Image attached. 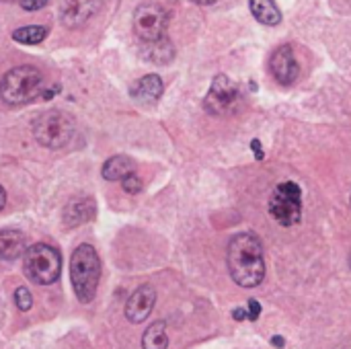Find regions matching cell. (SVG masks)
Wrapping results in <instances>:
<instances>
[{"label":"cell","instance_id":"obj_1","mask_svg":"<svg viewBox=\"0 0 351 349\" xmlns=\"http://www.w3.org/2000/svg\"><path fill=\"white\" fill-rule=\"evenodd\" d=\"M228 272L241 288H255L265 278L261 241L253 232H239L228 243Z\"/></svg>","mask_w":351,"mask_h":349},{"label":"cell","instance_id":"obj_2","mask_svg":"<svg viewBox=\"0 0 351 349\" xmlns=\"http://www.w3.org/2000/svg\"><path fill=\"white\" fill-rule=\"evenodd\" d=\"M70 280L76 298L82 304L93 302L101 280V259L93 245H80L74 249L70 259Z\"/></svg>","mask_w":351,"mask_h":349},{"label":"cell","instance_id":"obj_3","mask_svg":"<svg viewBox=\"0 0 351 349\" xmlns=\"http://www.w3.org/2000/svg\"><path fill=\"white\" fill-rule=\"evenodd\" d=\"M43 88V74L33 66H16L0 80V97L8 105H25L39 97Z\"/></svg>","mask_w":351,"mask_h":349},{"label":"cell","instance_id":"obj_4","mask_svg":"<svg viewBox=\"0 0 351 349\" xmlns=\"http://www.w3.org/2000/svg\"><path fill=\"white\" fill-rule=\"evenodd\" d=\"M25 276L39 284V286H49L58 282L62 274V257L60 251L53 249L51 245L45 243H35L27 247L25 251Z\"/></svg>","mask_w":351,"mask_h":349},{"label":"cell","instance_id":"obj_5","mask_svg":"<svg viewBox=\"0 0 351 349\" xmlns=\"http://www.w3.org/2000/svg\"><path fill=\"white\" fill-rule=\"evenodd\" d=\"M74 119L58 109L45 111L41 113L35 121H33V136L35 140L51 150L64 148L70 144V140L74 138Z\"/></svg>","mask_w":351,"mask_h":349},{"label":"cell","instance_id":"obj_6","mask_svg":"<svg viewBox=\"0 0 351 349\" xmlns=\"http://www.w3.org/2000/svg\"><path fill=\"white\" fill-rule=\"evenodd\" d=\"M269 214L282 226H294L302 216V189L294 181L280 183L269 200Z\"/></svg>","mask_w":351,"mask_h":349},{"label":"cell","instance_id":"obj_7","mask_svg":"<svg viewBox=\"0 0 351 349\" xmlns=\"http://www.w3.org/2000/svg\"><path fill=\"white\" fill-rule=\"evenodd\" d=\"M167 25H169V14L156 2L140 4L134 12V31L144 43L158 41V39L167 37L165 35Z\"/></svg>","mask_w":351,"mask_h":349},{"label":"cell","instance_id":"obj_8","mask_svg":"<svg viewBox=\"0 0 351 349\" xmlns=\"http://www.w3.org/2000/svg\"><path fill=\"white\" fill-rule=\"evenodd\" d=\"M239 99H241L239 86L226 74H218L210 86V93L206 95L204 107L212 115H226L237 107Z\"/></svg>","mask_w":351,"mask_h":349},{"label":"cell","instance_id":"obj_9","mask_svg":"<svg viewBox=\"0 0 351 349\" xmlns=\"http://www.w3.org/2000/svg\"><path fill=\"white\" fill-rule=\"evenodd\" d=\"M101 8V0H62V8H60V21L70 27H82L84 23H88Z\"/></svg>","mask_w":351,"mask_h":349},{"label":"cell","instance_id":"obj_10","mask_svg":"<svg viewBox=\"0 0 351 349\" xmlns=\"http://www.w3.org/2000/svg\"><path fill=\"white\" fill-rule=\"evenodd\" d=\"M156 304V290L150 284L140 286L125 302V319L134 325L144 323Z\"/></svg>","mask_w":351,"mask_h":349},{"label":"cell","instance_id":"obj_11","mask_svg":"<svg viewBox=\"0 0 351 349\" xmlns=\"http://www.w3.org/2000/svg\"><path fill=\"white\" fill-rule=\"evenodd\" d=\"M271 72L276 80L284 86H290L298 80L300 76V66L296 62L294 49L290 45H282L274 51L271 56Z\"/></svg>","mask_w":351,"mask_h":349},{"label":"cell","instance_id":"obj_12","mask_svg":"<svg viewBox=\"0 0 351 349\" xmlns=\"http://www.w3.org/2000/svg\"><path fill=\"white\" fill-rule=\"evenodd\" d=\"M165 91V84L160 80V76L156 74H148V76H142L140 80H136L132 84V97L138 101V103H144V105H152L160 99Z\"/></svg>","mask_w":351,"mask_h":349},{"label":"cell","instance_id":"obj_13","mask_svg":"<svg viewBox=\"0 0 351 349\" xmlns=\"http://www.w3.org/2000/svg\"><path fill=\"white\" fill-rule=\"evenodd\" d=\"M95 214H97L95 200H90V197H76L64 210V224L66 226H78V224H84V222L93 220Z\"/></svg>","mask_w":351,"mask_h":349},{"label":"cell","instance_id":"obj_14","mask_svg":"<svg viewBox=\"0 0 351 349\" xmlns=\"http://www.w3.org/2000/svg\"><path fill=\"white\" fill-rule=\"evenodd\" d=\"M27 251L25 234L19 230H0V259L14 261Z\"/></svg>","mask_w":351,"mask_h":349},{"label":"cell","instance_id":"obj_15","mask_svg":"<svg viewBox=\"0 0 351 349\" xmlns=\"http://www.w3.org/2000/svg\"><path fill=\"white\" fill-rule=\"evenodd\" d=\"M134 160L125 154H117V156H111L105 165H103V177L107 181H123L125 177L134 175Z\"/></svg>","mask_w":351,"mask_h":349},{"label":"cell","instance_id":"obj_16","mask_svg":"<svg viewBox=\"0 0 351 349\" xmlns=\"http://www.w3.org/2000/svg\"><path fill=\"white\" fill-rule=\"evenodd\" d=\"M249 4H251L253 16L259 23L274 27V25H278L282 21V12H280V8L276 6L274 0H249Z\"/></svg>","mask_w":351,"mask_h":349},{"label":"cell","instance_id":"obj_17","mask_svg":"<svg viewBox=\"0 0 351 349\" xmlns=\"http://www.w3.org/2000/svg\"><path fill=\"white\" fill-rule=\"evenodd\" d=\"M142 53H144L150 62H154V64H169V62L173 60V56H175V49H173L171 41H169L167 37H162V39H158V41L144 43Z\"/></svg>","mask_w":351,"mask_h":349},{"label":"cell","instance_id":"obj_18","mask_svg":"<svg viewBox=\"0 0 351 349\" xmlns=\"http://www.w3.org/2000/svg\"><path fill=\"white\" fill-rule=\"evenodd\" d=\"M142 348L144 349H167L169 348V337H167V327L162 321H156L148 327V331L142 337Z\"/></svg>","mask_w":351,"mask_h":349},{"label":"cell","instance_id":"obj_19","mask_svg":"<svg viewBox=\"0 0 351 349\" xmlns=\"http://www.w3.org/2000/svg\"><path fill=\"white\" fill-rule=\"evenodd\" d=\"M45 37H47V29L41 25H27V27H21L12 33V39L19 43H25V45L41 43Z\"/></svg>","mask_w":351,"mask_h":349},{"label":"cell","instance_id":"obj_20","mask_svg":"<svg viewBox=\"0 0 351 349\" xmlns=\"http://www.w3.org/2000/svg\"><path fill=\"white\" fill-rule=\"evenodd\" d=\"M14 304H16V309L23 311V313L31 311V306H33V296H31V292H29L25 286L16 288V292H14Z\"/></svg>","mask_w":351,"mask_h":349},{"label":"cell","instance_id":"obj_21","mask_svg":"<svg viewBox=\"0 0 351 349\" xmlns=\"http://www.w3.org/2000/svg\"><path fill=\"white\" fill-rule=\"evenodd\" d=\"M121 187H123V191H125V193L136 195V193H140V191H142V181H140V177L130 175V177H125V179L121 181Z\"/></svg>","mask_w":351,"mask_h":349},{"label":"cell","instance_id":"obj_22","mask_svg":"<svg viewBox=\"0 0 351 349\" xmlns=\"http://www.w3.org/2000/svg\"><path fill=\"white\" fill-rule=\"evenodd\" d=\"M47 2H49V0H19V4H21L23 10H39V8H43Z\"/></svg>","mask_w":351,"mask_h":349},{"label":"cell","instance_id":"obj_23","mask_svg":"<svg viewBox=\"0 0 351 349\" xmlns=\"http://www.w3.org/2000/svg\"><path fill=\"white\" fill-rule=\"evenodd\" d=\"M261 315V304L257 300H249V313H247V319L249 321H257Z\"/></svg>","mask_w":351,"mask_h":349},{"label":"cell","instance_id":"obj_24","mask_svg":"<svg viewBox=\"0 0 351 349\" xmlns=\"http://www.w3.org/2000/svg\"><path fill=\"white\" fill-rule=\"evenodd\" d=\"M251 148H253V152H255L257 160H263V150H261V142H259V140H253V142H251Z\"/></svg>","mask_w":351,"mask_h":349},{"label":"cell","instance_id":"obj_25","mask_svg":"<svg viewBox=\"0 0 351 349\" xmlns=\"http://www.w3.org/2000/svg\"><path fill=\"white\" fill-rule=\"evenodd\" d=\"M232 317H234V321H245V319H247V311H245V309H237V311L232 313Z\"/></svg>","mask_w":351,"mask_h":349},{"label":"cell","instance_id":"obj_26","mask_svg":"<svg viewBox=\"0 0 351 349\" xmlns=\"http://www.w3.org/2000/svg\"><path fill=\"white\" fill-rule=\"evenodd\" d=\"M4 204H6V191H4V187L0 185V210L4 208Z\"/></svg>","mask_w":351,"mask_h":349},{"label":"cell","instance_id":"obj_27","mask_svg":"<svg viewBox=\"0 0 351 349\" xmlns=\"http://www.w3.org/2000/svg\"><path fill=\"white\" fill-rule=\"evenodd\" d=\"M271 344H274L276 348H284V337H274Z\"/></svg>","mask_w":351,"mask_h":349},{"label":"cell","instance_id":"obj_28","mask_svg":"<svg viewBox=\"0 0 351 349\" xmlns=\"http://www.w3.org/2000/svg\"><path fill=\"white\" fill-rule=\"evenodd\" d=\"M191 2H195V4H202V6H206V4H214L216 0H191Z\"/></svg>","mask_w":351,"mask_h":349},{"label":"cell","instance_id":"obj_29","mask_svg":"<svg viewBox=\"0 0 351 349\" xmlns=\"http://www.w3.org/2000/svg\"><path fill=\"white\" fill-rule=\"evenodd\" d=\"M4 2H14V0H4Z\"/></svg>","mask_w":351,"mask_h":349}]
</instances>
